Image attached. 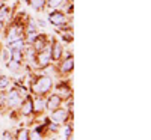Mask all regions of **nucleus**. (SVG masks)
Instances as JSON below:
<instances>
[{
    "instance_id": "9d476101",
    "label": "nucleus",
    "mask_w": 151,
    "mask_h": 140,
    "mask_svg": "<svg viewBox=\"0 0 151 140\" xmlns=\"http://www.w3.org/2000/svg\"><path fill=\"white\" fill-rule=\"evenodd\" d=\"M50 53H52V59H53V60H58V59L60 57V54H62V47H60V44H59V42H55L53 48L50 50Z\"/></svg>"
},
{
    "instance_id": "7ed1b4c3",
    "label": "nucleus",
    "mask_w": 151,
    "mask_h": 140,
    "mask_svg": "<svg viewBox=\"0 0 151 140\" xmlns=\"http://www.w3.org/2000/svg\"><path fill=\"white\" fill-rule=\"evenodd\" d=\"M50 59H52V53H50V48L44 50V51H41L40 54H38V65H40L41 68L47 66Z\"/></svg>"
},
{
    "instance_id": "a211bd4d",
    "label": "nucleus",
    "mask_w": 151,
    "mask_h": 140,
    "mask_svg": "<svg viewBox=\"0 0 151 140\" xmlns=\"http://www.w3.org/2000/svg\"><path fill=\"white\" fill-rule=\"evenodd\" d=\"M62 3V0H48V6H52V8H56Z\"/></svg>"
},
{
    "instance_id": "423d86ee",
    "label": "nucleus",
    "mask_w": 151,
    "mask_h": 140,
    "mask_svg": "<svg viewBox=\"0 0 151 140\" xmlns=\"http://www.w3.org/2000/svg\"><path fill=\"white\" fill-rule=\"evenodd\" d=\"M59 106H60V96L59 95H52L45 104V107L48 110H56V109H59Z\"/></svg>"
},
{
    "instance_id": "dca6fc26",
    "label": "nucleus",
    "mask_w": 151,
    "mask_h": 140,
    "mask_svg": "<svg viewBox=\"0 0 151 140\" xmlns=\"http://www.w3.org/2000/svg\"><path fill=\"white\" fill-rule=\"evenodd\" d=\"M58 92H60V95L68 96V95H70V89H68L67 86H64V84H60V86H58Z\"/></svg>"
},
{
    "instance_id": "4468645a",
    "label": "nucleus",
    "mask_w": 151,
    "mask_h": 140,
    "mask_svg": "<svg viewBox=\"0 0 151 140\" xmlns=\"http://www.w3.org/2000/svg\"><path fill=\"white\" fill-rule=\"evenodd\" d=\"M17 140H29V133L26 130H20L17 134Z\"/></svg>"
},
{
    "instance_id": "ddd939ff",
    "label": "nucleus",
    "mask_w": 151,
    "mask_h": 140,
    "mask_svg": "<svg viewBox=\"0 0 151 140\" xmlns=\"http://www.w3.org/2000/svg\"><path fill=\"white\" fill-rule=\"evenodd\" d=\"M42 48H45L44 47V38H36L35 39V51L38 50V51H42Z\"/></svg>"
},
{
    "instance_id": "20e7f679",
    "label": "nucleus",
    "mask_w": 151,
    "mask_h": 140,
    "mask_svg": "<svg viewBox=\"0 0 151 140\" xmlns=\"http://www.w3.org/2000/svg\"><path fill=\"white\" fill-rule=\"evenodd\" d=\"M67 119V111L64 109H56L53 110V114H52V121H55L56 124H60Z\"/></svg>"
},
{
    "instance_id": "aec40b11",
    "label": "nucleus",
    "mask_w": 151,
    "mask_h": 140,
    "mask_svg": "<svg viewBox=\"0 0 151 140\" xmlns=\"http://www.w3.org/2000/svg\"><path fill=\"white\" fill-rule=\"evenodd\" d=\"M42 107H44V103L41 99H36V103H35V110H42Z\"/></svg>"
},
{
    "instance_id": "5701e85b",
    "label": "nucleus",
    "mask_w": 151,
    "mask_h": 140,
    "mask_svg": "<svg viewBox=\"0 0 151 140\" xmlns=\"http://www.w3.org/2000/svg\"><path fill=\"white\" fill-rule=\"evenodd\" d=\"M64 134H65V137H70V134H71V126H67Z\"/></svg>"
},
{
    "instance_id": "1a4fd4ad",
    "label": "nucleus",
    "mask_w": 151,
    "mask_h": 140,
    "mask_svg": "<svg viewBox=\"0 0 151 140\" xmlns=\"http://www.w3.org/2000/svg\"><path fill=\"white\" fill-rule=\"evenodd\" d=\"M21 111H23V114H30V113L33 111V103H32L30 98H26V101L23 103Z\"/></svg>"
},
{
    "instance_id": "39448f33",
    "label": "nucleus",
    "mask_w": 151,
    "mask_h": 140,
    "mask_svg": "<svg viewBox=\"0 0 151 140\" xmlns=\"http://www.w3.org/2000/svg\"><path fill=\"white\" fill-rule=\"evenodd\" d=\"M6 99H8V104H9L11 107L18 106V104H20V101H21L20 94H18L17 91H11V92H9V95L6 96Z\"/></svg>"
},
{
    "instance_id": "b1692460",
    "label": "nucleus",
    "mask_w": 151,
    "mask_h": 140,
    "mask_svg": "<svg viewBox=\"0 0 151 140\" xmlns=\"http://www.w3.org/2000/svg\"><path fill=\"white\" fill-rule=\"evenodd\" d=\"M0 29H2V21H0Z\"/></svg>"
},
{
    "instance_id": "412c9836",
    "label": "nucleus",
    "mask_w": 151,
    "mask_h": 140,
    "mask_svg": "<svg viewBox=\"0 0 151 140\" xmlns=\"http://www.w3.org/2000/svg\"><path fill=\"white\" fill-rule=\"evenodd\" d=\"M6 15H8V8H2V11H0V21H2Z\"/></svg>"
},
{
    "instance_id": "f8f14e48",
    "label": "nucleus",
    "mask_w": 151,
    "mask_h": 140,
    "mask_svg": "<svg viewBox=\"0 0 151 140\" xmlns=\"http://www.w3.org/2000/svg\"><path fill=\"white\" fill-rule=\"evenodd\" d=\"M11 56H12V60H15V62H21L23 56H21V50H11Z\"/></svg>"
},
{
    "instance_id": "4be33fe9",
    "label": "nucleus",
    "mask_w": 151,
    "mask_h": 140,
    "mask_svg": "<svg viewBox=\"0 0 151 140\" xmlns=\"http://www.w3.org/2000/svg\"><path fill=\"white\" fill-rule=\"evenodd\" d=\"M3 140H12V136H11L9 131H5V134H3Z\"/></svg>"
},
{
    "instance_id": "0eeeda50",
    "label": "nucleus",
    "mask_w": 151,
    "mask_h": 140,
    "mask_svg": "<svg viewBox=\"0 0 151 140\" xmlns=\"http://www.w3.org/2000/svg\"><path fill=\"white\" fill-rule=\"evenodd\" d=\"M23 32H21V27H14L9 33V41L14 42V41H18V39H23Z\"/></svg>"
},
{
    "instance_id": "f3484780",
    "label": "nucleus",
    "mask_w": 151,
    "mask_h": 140,
    "mask_svg": "<svg viewBox=\"0 0 151 140\" xmlns=\"http://www.w3.org/2000/svg\"><path fill=\"white\" fill-rule=\"evenodd\" d=\"M23 47V39H18V41H14L11 44V50H21Z\"/></svg>"
},
{
    "instance_id": "f03ea898",
    "label": "nucleus",
    "mask_w": 151,
    "mask_h": 140,
    "mask_svg": "<svg viewBox=\"0 0 151 140\" xmlns=\"http://www.w3.org/2000/svg\"><path fill=\"white\" fill-rule=\"evenodd\" d=\"M48 21L53 24V26H62L65 23V15L62 14L60 11H55L48 15Z\"/></svg>"
},
{
    "instance_id": "2eb2a0df",
    "label": "nucleus",
    "mask_w": 151,
    "mask_h": 140,
    "mask_svg": "<svg viewBox=\"0 0 151 140\" xmlns=\"http://www.w3.org/2000/svg\"><path fill=\"white\" fill-rule=\"evenodd\" d=\"M9 86V79L8 77H0V91H3V89H6Z\"/></svg>"
},
{
    "instance_id": "6ab92c4d",
    "label": "nucleus",
    "mask_w": 151,
    "mask_h": 140,
    "mask_svg": "<svg viewBox=\"0 0 151 140\" xmlns=\"http://www.w3.org/2000/svg\"><path fill=\"white\" fill-rule=\"evenodd\" d=\"M11 60H12V59H11ZM8 66H9V69H18V62L12 60V62L8 63Z\"/></svg>"
},
{
    "instance_id": "f257e3e1",
    "label": "nucleus",
    "mask_w": 151,
    "mask_h": 140,
    "mask_svg": "<svg viewBox=\"0 0 151 140\" xmlns=\"http://www.w3.org/2000/svg\"><path fill=\"white\" fill-rule=\"evenodd\" d=\"M50 89H52V80H50L48 77H45V75L38 77L32 84V91L36 95H45Z\"/></svg>"
},
{
    "instance_id": "9b49d317",
    "label": "nucleus",
    "mask_w": 151,
    "mask_h": 140,
    "mask_svg": "<svg viewBox=\"0 0 151 140\" xmlns=\"http://www.w3.org/2000/svg\"><path fill=\"white\" fill-rule=\"evenodd\" d=\"M27 3L35 9H42L45 5V0H27Z\"/></svg>"
},
{
    "instance_id": "6e6552de",
    "label": "nucleus",
    "mask_w": 151,
    "mask_h": 140,
    "mask_svg": "<svg viewBox=\"0 0 151 140\" xmlns=\"http://www.w3.org/2000/svg\"><path fill=\"white\" fill-rule=\"evenodd\" d=\"M73 66H74V60H73V57H67L64 62H62L60 71H62V72H70V71L73 69Z\"/></svg>"
}]
</instances>
